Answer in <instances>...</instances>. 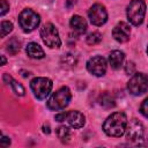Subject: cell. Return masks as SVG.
Wrapping results in <instances>:
<instances>
[{
  "label": "cell",
  "mask_w": 148,
  "mask_h": 148,
  "mask_svg": "<svg viewBox=\"0 0 148 148\" xmlns=\"http://www.w3.org/2000/svg\"><path fill=\"white\" fill-rule=\"evenodd\" d=\"M101 40H102V35L98 31H94V32H91L87 36V43L90 44V45L98 44Z\"/></svg>",
  "instance_id": "obj_22"
},
{
  "label": "cell",
  "mask_w": 148,
  "mask_h": 148,
  "mask_svg": "<svg viewBox=\"0 0 148 148\" xmlns=\"http://www.w3.org/2000/svg\"><path fill=\"white\" fill-rule=\"evenodd\" d=\"M30 88L38 99H44L51 92L52 81L47 77H35L30 82Z\"/></svg>",
  "instance_id": "obj_6"
},
{
  "label": "cell",
  "mask_w": 148,
  "mask_h": 148,
  "mask_svg": "<svg viewBox=\"0 0 148 148\" xmlns=\"http://www.w3.org/2000/svg\"><path fill=\"white\" fill-rule=\"evenodd\" d=\"M125 53L119 50H114L109 56V64L113 69H119L124 62Z\"/></svg>",
  "instance_id": "obj_14"
},
{
  "label": "cell",
  "mask_w": 148,
  "mask_h": 148,
  "mask_svg": "<svg viewBox=\"0 0 148 148\" xmlns=\"http://www.w3.org/2000/svg\"><path fill=\"white\" fill-rule=\"evenodd\" d=\"M127 117L124 112H114L106 118L103 124V130L106 135L119 138L126 132Z\"/></svg>",
  "instance_id": "obj_1"
},
{
  "label": "cell",
  "mask_w": 148,
  "mask_h": 148,
  "mask_svg": "<svg viewBox=\"0 0 148 148\" xmlns=\"http://www.w3.org/2000/svg\"><path fill=\"white\" fill-rule=\"evenodd\" d=\"M40 37L44 44H46V46L51 49H57L61 45L59 32L52 23H45L40 28Z\"/></svg>",
  "instance_id": "obj_5"
},
{
  "label": "cell",
  "mask_w": 148,
  "mask_h": 148,
  "mask_svg": "<svg viewBox=\"0 0 148 148\" xmlns=\"http://www.w3.org/2000/svg\"><path fill=\"white\" fill-rule=\"evenodd\" d=\"M21 49V42L17 38H12L8 43H7V47L6 50L10 53V54H16Z\"/></svg>",
  "instance_id": "obj_19"
},
{
  "label": "cell",
  "mask_w": 148,
  "mask_h": 148,
  "mask_svg": "<svg viewBox=\"0 0 148 148\" xmlns=\"http://www.w3.org/2000/svg\"><path fill=\"white\" fill-rule=\"evenodd\" d=\"M13 30V24L9 21H2L0 24V36L5 37L6 35H8L10 31Z\"/></svg>",
  "instance_id": "obj_21"
},
{
  "label": "cell",
  "mask_w": 148,
  "mask_h": 148,
  "mask_svg": "<svg viewBox=\"0 0 148 148\" xmlns=\"http://www.w3.org/2000/svg\"><path fill=\"white\" fill-rule=\"evenodd\" d=\"M127 18L133 25H140L146 14V3L143 0H132L127 6Z\"/></svg>",
  "instance_id": "obj_3"
},
{
  "label": "cell",
  "mask_w": 148,
  "mask_h": 148,
  "mask_svg": "<svg viewBox=\"0 0 148 148\" xmlns=\"http://www.w3.org/2000/svg\"><path fill=\"white\" fill-rule=\"evenodd\" d=\"M0 2H1V10H0V15H1V16H3V15L8 12V9H9V5L7 3V1H6V0H1Z\"/></svg>",
  "instance_id": "obj_25"
},
{
  "label": "cell",
  "mask_w": 148,
  "mask_h": 148,
  "mask_svg": "<svg viewBox=\"0 0 148 148\" xmlns=\"http://www.w3.org/2000/svg\"><path fill=\"white\" fill-rule=\"evenodd\" d=\"M1 59H2V64H1V65H2V66L6 65V58H5V56H1Z\"/></svg>",
  "instance_id": "obj_30"
},
{
  "label": "cell",
  "mask_w": 148,
  "mask_h": 148,
  "mask_svg": "<svg viewBox=\"0 0 148 148\" xmlns=\"http://www.w3.org/2000/svg\"><path fill=\"white\" fill-rule=\"evenodd\" d=\"M130 35H131V28L127 23L125 22H119L112 31V36L113 38L119 42V43H125L130 39Z\"/></svg>",
  "instance_id": "obj_11"
},
{
  "label": "cell",
  "mask_w": 148,
  "mask_h": 148,
  "mask_svg": "<svg viewBox=\"0 0 148 148\" xmlns=\"http://www.w3.org/2000/svg\"><path fill=\"white\" fill-rule=\"evenodd\" d=\"M98 101H99V104L103 108H105V109H111V108H113L116 105V102H114L113 97L110 94H108V92L102 94L99 96V99Z\"/></svg>",
  "instance_id": "obj_17"
},
{
  "label": "cell",
  "mask_w": 148,
  "mask_h": 148,
  "mask_svg": "<svg viewBox=\"0 0 148 148\" xmlns=\"http://www.w3.org/2000/svg\"><path fill=\"white\" fill-rule=\"evenodd\" d=\"M66 120H67L68 125L73 128H81L86 123V118L80 111H69V112H67Z\"/></svg>",
  "instance_id": "obj_12"
},
{
  "label": "cell",
  "mask_w": 148,
  "mask_h": 148,
  "mask_svg": "<svg viewBox=\"0 0 148 148\" xmlns=\"http://www.w3.org/2000/svg\"><path fill=\"white\" fill-rule=\"evenodd\" d=\"M140 112H141L146 118H148V98H146V99L142 102V104H141V106H140Z\"/></svg>",
  "instance_id": "obj_24"
},
{
  "label": "cell",
  "mask_w": 148,
  "mask_h": 148,
  "mask_svg": "<svg viewBox=\"0 0 148 148\" xmlns=\"http://www.w3.org/2000/svg\"><path fill=\"white\" fill-rule=\"evenodd\" d=\"M127 89L134 96L145 94L148 89V76L143 73L134 74L127 83Z\"/></svg>",
  "instance_id": "obj_7"
},
{
  "label": "cell",
  "mask_w": 148,
  "mask_h": 148,
  "mask_svg": "<svg viewBox=\"0 0 148 148\" xmlns=\"http://www.w3.org/2000/svg\"><path fill=\"white\" fill-rule=\"evenodd\" d=\"M71 98H72V94L68 87H61L51 95V97L47 101V108L53 111L62 110L68 105Z\"/></svg>",
  "instance_id": "obj_2"
},
{
  "label": "cell",
  "mask_w": 148,
  "mask_h": 148,
  "mask_svg": "<svg viewBox=\"0 0 148 148\" xmlns=\"http://www.w3.org/2000/svg\"><path fill=\"white\" fill-rule=\"evenodd\" d=\"M76 62H77L76 57L73 56V54H71V53H68V54H66V56H64V57L61 58V64H62L64 66L73 67V66L76 65Z\"/></svg>",
  "instance_id": "obj_20"
},
{
  "label": "cell",
  "mask_w": 148,
  "mask_h": 148,
  "mask_svg": "<svg viewBox=\"0 0 148 148\" xmlns=\"http://www.w3.org/2000/svg\"><path fill=\"white\" fill-rule=\"evenodd\" d=\"M134 72H135V64L133 61H128L125 65V73L127 75H132Z\"/></svg>",
  "instance_id": "obj_23"
},
{
  "label": "cell",
  "mask_w": 148,
  "mask_h": 148,
  "mask_svg": "<svg viewBox=\"0 0 148 148\" xmlns=\"http://www.w3.org/2000/svg\"><path fill=\"white\" fill-rule=\"evenodd\" d=\"M147 53H148V47H147Z\"/></svg>",
  "instance_id": "obj_31"
},
{
  "label": "cell",
  "mask_w": 148,
  "mask_h": 148,
  "mask_svg": "<svg viewBox=\"0 0 148 148\" xmlns=\"http://www.w3.org/2000/svg\"><path fill=\"white\" fill-rule=\"evenodd\" d=\"M3 81H5L7 84H10V86H12V88H13V90H14V92H15L16 95H18V96H23V95H24V92H25L24 88H23L20 83H17L9 74H5V75H3Z\"/></svg>",
  "instance_id": "obj_16"
},
{
  "label": "cell",
  "mask_w": 148,
  "mask_h": 148,
  "mask_svg": "<svg viewBox=\"0 0 148 148\" xmlns=\"http://www.w3.org/2000/svg\"><path fill=\"white\" fill-rule=\"evenodd\" d=\"M27 54L30 57V58H34V59H42L44 58L45 53H44V50L37 44V43H29L27 45Z\"/></svg>",
  "instance_id": "obj_15"
},
{
  "label": "cell",
  "mask_w": 148,
  "mask_h": 148,
  "mask_svg": "<svg viewBox=\"0 0 148 148\" xmlns=\"http://www.w3.org/2000/svg\"><path fill=\"white\" fill-rule=\"evenodd\" d=\"M142 138H143L142 124L139 120H136V119L131 120L130 124L126 127V139L130 142L138 143V142H140L142 140Z\"/></svg>",
  "instance_id": "obj_9"
},
{
  "label": "cell",
  "mask_w": 148,
  "mask_h": 148,
  "mask_svg": "<svg viewBox=\"0 0 148 148\" xmlns=\"http://www.w3.org/2000/svg\"><path fill=\"white\" fill-rule=\"evenodd\" d=\"M88 16H89L90 22L94 25H102L108 20V12L103 5L95 3L94 6L90 7L88 12Z\"/></svg>",
  "instance_id": "obj_8"
},
{
  "label": "cell",
  "mask_w": 148,
  "mask_h": 148,
  "mask_svg": "<svg viewBox=\"0 0 148 148\" xmlns=\"http://www.w3.org/2000/svg\"><path fill=\"white\" fill-rule=\"evenodd\" d=\"M57 135H58V138L62 142H67V141H69L72 133H71V131H69L68 127H66V126H59L57 128Z\"/></svg>",
  "instance_id": "obj_18"
},
{
  "label": "cell",
  "mask_w": 148,
  "mask_h": 148,
  "mask_svg": "<svg viewBox=\"0 0 148 148\" xmlns=\"http://www.w3.org/2000/svg\"><path fill=\"white\" fill-rule=\"evenodd\" d=\"M43 132L49 134V133H50V126H49V125H44V126H43Z\"/></svg>",
  "instance_id": "obj_28"
},
{
  "label": "cell",
  "mask_w": 148,
  "mask_h": 148,
  "mask_svg": "<svg viewBox=\"0 0 148 148\" xmlns=\"http://www.w3.org/2000/svg\"><path fill=\"white\" fill-rule=\"evenodd\" d=\"M0 145H1V147H7V146H9V145H10V140H9L7 136H3V135H2Z\"/></svg>",
  "instance_id": "obj_26"
},
{
  "label": "cell",
  "mask_w": 148,
  "mask_h": 148,
  "mask_svg": "<svg viewBox=\"0 0 148 148\" xmlns=\"http://www.w3.org/2000/svg\"><path fill=\"white\" fill-rule=\"evenodd\" d=\"M87 69L95 76H103L106 72V60L101 56L92 57L87 62Z\"/></svg>",
  "instance_id": "obj_10"
},
{
  "label": "cell",
  "mask_w": 148,
  "mask_h": 148,
  "mask_svg": "<svg viewBox=\"0 0 148 148\" xmlns=\"http://www.w3.org/2000/svg\"><path fill=\"white\" fill-rule=\"evenodd\" d=\"M75 2H76V0H67V6H68V7H69V6H73Z\"/></svg>",
  "instance_id": "obj_29"
},
{
  "label": "cell",
  "mask_w": 148,
  "mask_h": 148,
  "mask_svg": "<svg viewBox=\"0 0 148 148\" xmlns=\"http://www.w3.org/2000/svg\"><path fill=\"white\" fill-rule=\"evenodd\" d=\"M66 116H67V112H61V113H58L56 114V119L58 121H64L66 119Z\"/></svg>",
  "instance_id": "obj_27"
},
{
  "label": "cell",
  "mask_w": 148,
  "mask_h": 148,
  "mask_svg": "<svg viewBox=\"0 0 148 148\" xmlns=\"http://www.w3.org/2000/svg\"><path fill=\"white\" fill-rule=\"evenodd\" d=\"M71 28L73 31H75L77 35H82L86 32L87 30V22L83 17L79 16V15H74L72 18H71Z\"/></svg>",
  "instance_id": "obj_13"
},
{
  "label": "cell",
  "mask_w": 148,
  "mask_h": 148,
  "mask_svg": "<svg viewBox=\"0 0 148 148\" xmlns=\"http://www.w3.org/2000/svg\"><path fill=\"white\" fill-rule=\"evenodd\" d=\"M39 22H40L39 15L36 12H34L32 9H30V8L23 9L18 15L20 27L25 32H30V31L35 30L39 25Z\"/></svg>",
  "instance_id": "obj_4"
}]
</instances>
